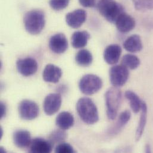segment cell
Returning a JSON list of instances; mask_svg holds the SVG:
<instances>
[{
    "label": "cell",
    "mask_w": 153,
    "mask_h": 153,
    "mask_svg": "<svg viewBox=\"0 0 153 153\" xmlns=\"http://www.w3.org/2000/svg\"><path fill=\"white\" fill-rule=\"evenodd\" d=\"M76 110L80 119L87 125H94L99 120L97 107L89 98H80L77 102Z\"/></svg>",
    "instance_id": "1"
},
{
    "label": "cell",
    "mask_w": 153,
    "mask_h": 153,
    "mask_svg": "<svg viewBox=\"0 0 153 153\" xmlns=\"http://www.w3.org/2000/svg\"><path fill=\"white\" fill-rule=\"evenodd\" d=\"M23 22L25 29L29 33L38 35L42 32L45 26L44 13L41 10L29 11L25 14Z\"/></svg>",
    "instance_id": "2"
},
{
    "label": "cell",
    "mask_w": 153,
    "mask_h": 153,
    "mask_svg": "<svg viewBox=\"0 0 153 153\" xmlns=\"http://www.w3.org/2000/svg\"><path fill=\"white\" fill-rule=\"evenodd\" d=\"M97 7L100 14L113 23H115L119 17L125 12L124 7L114 0H100Z\"/></svg>",
    "instance_id": "3"
},
{
    "label": "cell",
    "mask_w": 153,
    "mask_h": 153,
    "mask_svg": "<svg viewBox=\"0 0 153 153\" xmlns=\"http://www.w3.org/2000/svg\"><path fill=\"white\" fill-rule=\"evenodd\" d=\"M107 115L110 120H114L119 111L122 101V92L117 87L109 88L105 94Z\"/></svg>",
    "instance_id": "4"
},
{
    "label": "cell",
    "mask_w": 153,
    "mask_h": 153,
    "mask_svg": "<svg viewBox=\"0 0 153 153\" xmlns=\"http://www.w3.org/2000/svg\"><path fill=\"white\" fill-rule=\"evenodd\" d=\"M102 86L101 79L95 75L88 74L82 77L79 83L80 91L85 95H91L98 92Z\"/></svg>",
    "instance_id": "5"
},
{
    "label": "cell",
    "mask_w": 153,
    "mask_h": 153,
    "mask_svg": "<svg viewBox=\"0 0 153 153\" xmlns=\"http://www.w3.org/2000/svg\"><path fill=\"white\" fill-rule=\"evenodd\" d=\"M109 75L111 85L119 88L127 82L129 77V72L128 69L122 65H116L110 69Z\"/></svg>",
    "instance_id": "6"
},
{
    "label": "cell",
    "mask_w": 153,
    "mask_h": 153,
    "mask_svg": "<svg viewBox=\"0 0 153 153\" xmlns=\"http://www.w3.org/2000/svg\"><path fill=\"white\" fill-rule=\"evenodd\" d=\"M18 110L20 118L25 120H31L36 119L39 112L37 104L29 100L22 101L19 105Z\"/></svg>",
    "instance_id": "7"
},
{
    "label": "cell",
    "mask_w": 153,
    "mask_h": 153,
    "mask_svg": "<svg viewBox=\"0 0 153 153\" xmlns=\"http://www.w3.org/2000/svg\"><path fill=\"white\" fill-rule=\"evenodd\" d=\"M62 96L57 93H51L46 96L44 101L43 108L45 113L48 116L56 114L62 105Z\"/></svg>",
    "instance_id": "8"
},
{
    "label": "cell",
    "mask_w": 153,
    "mask_h": 153,
    "mask_svg": "<svg viewBox=\"0 0 153 153\" xmlns=\"http://www.w3.org/2000/svg\"><path fill=\"white\" fill-rule=\"evenodd\" d=\"M16 66L19 72L23 76H32L38 70V63L36 61L30 57L18 60Z\"/></svg>",
    "instance_id": "9"
},
{
    "label": "cell",
    "mask_w": 153,
    "mask_h": 153,
    "mask_svg": "<svg viewBox=\"0 0 153 153\" xmlns=\"http://www.w3.org/2000/svg\"><path fill=\"white\" fill-rule=\"evenodd\" d=\"M50 50L56 54H62L68 48V42L63 33H57L52 36L49 41Z\"/></svg>",
    "instance_id": "10"
},
{
    "label": "cell",
    "mask_w": 153,
    "mask_h": 153,
    "mask_svg": "<svg viewBox=\"0 0 153 153\" xmlns=\"http://www.w3.org/2000/svg\"><path fill=\"white\" fill-rule=\"evenodd\" d=\"M86 19V13L82 9L76 10L69 13L66 16L67 24L71 27L77 29L80 27Z\"/></svg>",
    "instance_id": "11"
},
{
    "label": "cell",
    "mask_w": 153,
    "mask_h": 153,
    "mask_svg": "<svg viewBox=\"0 0 153 153\" xmlns=\"http://www.w3.org/2000/svg\"><path fill=\"white\" fill-rule=\"evenodd\" d=\"M118 30L121 33H128L132 30L136 25L135 19L126 13H122L115 22Z\"/></svg>",
    "instance_id": "12"
},
{
    "label": "cell",
    "mask_w": 153,
    "mask_h": 153,
    "mask_svg": "<svg viewBox=\"0 0 153 153\" xmlns=\"http://www.w3.org/2000/svg\"><path fill=\"white\" fill-rule=\"evenodd\" d=\"M53 144L50 140L41 138L32 140L30 146V152L33 153H49L53 150Z\"/></svg>",
    "instance_id": "13"
},
{
    "label": "cell",
    "mask_w": 153,
    "mask_h": 153,
    "mask_svg": "<svg viewBox=\"0 0 153 153\" xmlns=\"http://www.w3.org/2000/svg\"><path fill=\"white\" fill-rule=\"evenodd\" d=\"M122 48L117 44H111L107 46L104 52V59L108 65L116 64L120 57Z\"/></svg>",
    "instance_id": "14"
},
{
    "label": "cell",
    "mask_w": 153,
    "mask_h": 153,
    "mask_svg": "<svg viewBox=\"0 0 153 153\" xmlns=\"http://www.w3.org/2000/svg\"><path fill=\"white\" fill-rule=\"evenodd\" d=\"M62 76V69L54 65H47L42 74V77L44 81L48 83H56L59 82Z\"/></svg>",
    "instance_id": "15"
},
{
    "label": "cell",
    "mask_w": 153,
    "mask_h": 153,
    "mask_svg": "<svg viewBox=\"0 0 153 153\" xmlns=\"http://www.w3.org/2000/svg\"><path fill=\"white\" fill-rule=\"evenodd\" d=\"M32 141L30 134L27 131L18 130L13 134V141L18 148H28L30 147Z\"/></svg>",
    "instance_id": "16"
},
{
    "label": "cell",
    "mask_w": 153,
    "mask_h": 153,
    "mask_svg": "<svg viewBox=\"0 0 153 153\" xmlns=\"http://www.w3.org/2000/svg\"><path fill=\"white\" fill-rule=\"evenodd\" d=\"M75 122L74 116L68 111H63L56 117V125L61 129L68 130L72 128Z\"/></svg>",
    "instance_id": "17"
},
{
    "label": "cell",
    "mask_w": 153,
    "mask_h": 153,
    "mask_svg": "<svg viewBox=\"0 0 153 153\" xmlns=\"http://www.w3.org/2000/svg\"><path fill=\"white\" fill-rule=\"evenodd\" d=\"M123 47L129 53L141 51L143 48V45L140 36L138 35H131L124 42Z\"/></svg>",
    "instance_id": "18"
},
{
    "label": "cell",
    "mask_w": 153,
    "mask_h": 153,
    "mask_svg": "<svg viewBox=\"0 0 153 153\" xmlns=\"http://www.w3.org/2000/svg\"><path fill=\"white\" fill-rule=\"evenodd\" d=\"M141 114L140 119V121L137 128L136 134H135V140L137 141H140L142 137L145 128L147 124V116H148V107L146 103L143 101L142 108H141Z\"/></svg>",
    "instance_id": "19"
},
{
    "label": "cell",
    "mask_w": 153,
    "mask_h": 153,
    "mask_svg": "<svg viewBox=\"0 0 153 153\" xmlns=\"http://www.w3.org/2000/svg\"><path fill=\"white\" fill-rule=\"evenodd\" d=\"M91 35L86 31H77L72 36V45L75 48L85 47L90 39Z\"/></svg>",
    "instance_id": "20"
},
{
    "label": "cell",
    "mask_w": 153,
    "mask_h": 153,
    "mask_svg": "<svg viewBox=\"0 0 153 153\" xmlns=\"http://www.w3.org/2000/svg\"><path fill=\"white\" fill-rule=\"evenodd\" d=\"M125 96L129 101L131 108L134 113H138L141 110L143 101L139 96L132 91H127L125 92Z\"/></svg>",
    "instance_id": "21"
},
{
    "label": "cell",
    "mask_w": 153,
    "mask_h": 153,
    "mask_svg": "<svg viewBox=\"0 0 153 153\" xmlns=\"http://www.w3.org/2000/svg\"><path fill=\"white\" fill-rule=\"evenodd\" d=\"M75 60L78 65L82 67H88L92 64L93 57L89 51L84 49L80 50L77 53Z\"/></svg>",
    "instance_id": "22"
},
{
    "label": "cell",
    "mask_w": 153,
    "mask_h": 153,
    "mask_svg": "<svg viewBox=\"0 0 153 153\" xmlns=\"http://www.w3.org/2000/svg\"><path fill=\"white\" fill-rule=\"evenodd\" d=\"M131 113L129 110H125L122 112L119 117V119L116 123V125L111 129L112 134H117L125 126V125L130 120Z\"/></svg>",
    "instance_id": "23"
},
{
    "label": "cell",
    "mask_w": 153,
    "mask_h": 153,
    "mask_svg": "<svg viewBox=\"0 0 153 153\" xmlns=\"http://www.w3.org/2000/svg\"><path fill=\"white\" fill-rule=\"evenodd\" d=\"M122 64L128 69L135 70L140 66L141 62L137 56L133 54H128L123 57Z\"/></svg>",
    "instance_id": "24"
},
{
    "label": "cell",
    "mask_w": 153,
    "mask_h": 153,
    "mask_svg": "<svg viewBox=\"0 0 153 153\" xmlns=\"http://www.w3.org/2000/svg\"><path fill=\"white\" fill-rule=\"evenodd\" d=\"M135 8L139 11H147L153 9V0H132Z\"/></svg>",
    "instance_id": "25"
},
{
    "label": "cell",
    "mask_w": 153,
    "mask_h": 153,
    "mask_svg": "<svg viewBox=\"0 0 153 153\" xmlns=\"http://www.w3.org/2000/svg\"><path fill=\"white\" fill-rule=\"evenodd\" d=\"M67 138V134L63 129L55 130L50 134L49 136V140L53 143H59L66 140Z\"/></svg>",
    "instance_id": "26"
},
{
    "label": "cell",
    "mask_w": 153,
    "mask_h": 153,
    "mask_svg": "<svg viewBox=\"0 0 153 153\" xmlns=\"http://www.w3.org/2000/svg\"><path fill=\"white\" fill-rule=\"evenodd\" d=\"M69 2V0H50V5L54 10H61L65 8Z\"/></svg>",
    "instance_id": "27"
},
{
    "label": "cell",
    "mask_w": 153,
    "mask_h": 153,
    "mask_svg": "<svg viewBox=\"0 0 153 153\" xmlns=\"http://www.w3.org/2000/svg\"><path fill=\"white\" fill-rule=\"evenodd\" d=\"M55 152L57 153H75V150L70 144L61 143L56 147Z\"/></svg>",
    "instance_id": "28"
},
{
    "label": "cell",
    "mask_w": 153,
    "mask_h": 153,
    "mask_svg": "<svg viewBox=\"0 0 153 153\" xmlns=\"http://www.w3.org/2000/svg\"><path fill=\"white\" fill-rule=\"evenodd\" d=\"M79 1L85 7H94L97 3V0H79Z\"/></svg>",
    "instance_id": "29"
},
{
    "label": "cell",
    "mask_w": 153,
    "mask_h": 153,
    "mask_svg": "<svg viewBox=\"0 0 153 153\" xmlns=\"http://www.w3.org/2000/svg\"><path fill=\"white\" fill-rule=\"evenodd\" d=\"M1 110H0V118L2 119L4 117V116L5 114L6 113V107L5 105V104L1 102Z\"/></svg>",
    "instance_id": "30"
},
{
    "label": "cell",
    "mask_w": 153,
    "mask_h": 153,
    "mask_svg": "<svg viewBox=\"0 0 153 153\" xmlns=\"http://www.w3.org/2000/svg\"><path fill=\"white\" fill-rule=\"evenodd\" d=\"M146 153H151V148L149 144H147L146 147Z\"/></svg>",
    "instance_id": "31"
}]
</instances>
